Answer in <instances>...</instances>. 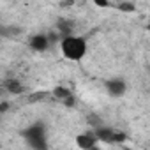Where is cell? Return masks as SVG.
<instances>
[{
  "label": "cell",
  "mask_w": 150,
  "mask_h": 150,
  "mask_svg": "<svg viewBox=\"0 0 150 150\" xmlns=\"http://www.w3.org/2000/svg\"><path fill=\"white\" fill-rule=\"evenodd\" d=\"M50 39H48V35L46 34H37V35H34L32 39H30V42H28V46L34 50V51H39V53H42V51H46L48 48H50Z\"/></svg>",
  "instance_id": "cell-3"
},
{
  "label": "cell",
  "mask_w": 150,
  "mask_h": 150,
  "mask_svg": "<svg viewBox=\"0 0 150 150\" xmlns=\"http://www.w3.org/2000/svg\"><path fill=\"white\" fill-rule=\"evenodd\" d=\"M74 143L80 150H94L99 145V138L96 132H81L74 138Z\"/></svg>",
  "instance_id": "cell-2"
},
{
  "label": "cell",
  "mask_w": 150,
  "mask_h": 150,
  "mask_svg": "<svg viewBox=\"0 0 150 150\" xmlns=\"http://www.w3.org/2000/svg\"><path fill=\"white\" fill-rule=\"evenodd\" d=\"M87 50H88V44L85 37L76 34L64 35V39L60 41V53L69 62H81L87 55Z\"/></svg>",
  "instance_id": "cell-1"
},
{
  "label": "cell",
  "mask_w": 150,
  "mask_h": 150,
  "mask_svg": "<svg viewBox=\"0 0 150 150\" xmlns=\"http://www.w3.org/2000/svg\"><path fill=\"white\" fill-rule=\"evenodd\" d=\"M125 150H139V148H132V146H127Z\"/></svg>",
  "instance_id": "cell-4"
}]
</instances>
